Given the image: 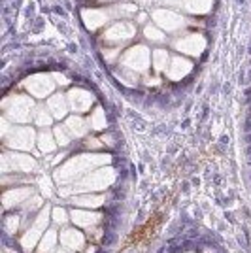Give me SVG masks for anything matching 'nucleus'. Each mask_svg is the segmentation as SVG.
I'll use <instances>...</instances> for the list:
<instances>
[{"mask_svg": "<svg viewBox=\"0 0 251 253\" xmlns=\"http://www.w3.org/2000/svg\"><path fill=\"white\" fill-rule=\"evenodd\" d=\"M85 253H94V248H93V246H91V250H87V252H85Z\"/></svg>", "mask_w": 251, "mask_h": 253, "instance_id": "nucleus-34", "label": "nucleus"}, {"mask_svg": "<svg viewBox=\"0 0 251 253\" xmlns=\"http://www.w3.org/2000/svg\"><path fill=\"white\" fill-rule=\"evenodd\" d=\"M176 49L181 53H187V55H200L206 47V40L200 36V34H189L176 40Z\"/></svg>", "mask_w": 251, "mask_h": 253, "instance_id": "nucleus-10", "label": "nucleus"}, {"mask_svg": "<svg viewBox=\"0 0 251 253\" xmlns=\"http://www.w3.org/2000/svg\"><path fill=\"white\" fill-rule=\"evenodd\" d=\"M59 240L63 244L66 250H80L85 242V236L82 234L80 231H76V229H66V231L61 232V236H59Z\"/></svg>", "mask_w": 251, "mask_h": 253, "instance_id": "nucleus-15", "label": "nucleus"}, {"mask_svg": "<svg viewBox=\"0 0 251 253\" xmlns=\"http://www.w3.org/2000/svg\"><path fill=\"white\" fill-rule=\"evenodd\" d=\"M89 125H91V128H94V130H102V128H106V114L102 112V108H96L93 114H91V117H89Z\"/></svg>", "mask_w": 251, "mask_h": 253, "instance_id": "nucleus-24", "label": "nucleus"}, {"mask_svg": "<svg viewBox=\"0 0 251 253\" xmlns=\"http://www.w3.org/2000/svg\"><path fill=\"white\" fill-rule=\"evenodd\" d=\"M31 197H32L31 187H15V189H10L4 193V206L11 208L15 204H25Z\"/></svg>", "mask_w": 251, "mask_h": 253, "instance_id": "nucleus-13", "label": "nucleus"}, {"mask_svg": "<svg viewBox=\"0 0 251 253\" xmlns=\"http://www.w3.org/2000/svg\"><path fill=\"white\" fill-rule=\"evenodd\" d=\"M87 146H89V148H100L98 140H94V138H89V140H87Z\"/></svg>", "mask_w": 251, "mask_h": 253, "instance_id": "nucleus-32", "label": "nucleus"}, {"mask_svg": "<svg viewBox=\"0 0 251 253\" xmlns=\"http://www.w3.org/2000/svg\"><path fill=\"white\" fill-rule=\"evenodd\" d=\"M110 163V155H78L66 161L61 169L55 172V181L57 183H70V181H78L82 179L94 167H100Z\"/></svg>", "mask_w": 251, "mask_h": 253, "instance_id": "nucleus-1", "label": "nucleus"}, {"mask_svg": "<svg viewBox=\"0 0 251 253\" xmlns=\"http://www.w3.org/2000/svg\"><path fill=\"white\" fill-rule=\"evenodd\" d=\"M191 68H193V64L189 63L187 59H183V57H174L170 66L167 68V76L170 80H181V78H185V76L191 72Z\"/></svg>", "mask_w": 251, "mask_h": 253, "instance_id": "nucleus-14", "label": "nucleus"}, {"mask_svg": "<svg viewBox=\"0 0 251 253\" xmlns=\"http://www.w3.org/2000/svg\"><path fill=\"white\" fill-rule=\"evenodd\" d=\"M211 0H176V4L183 6L189 11H206Z\"/></svg>", "mask_w": 251, "mask_h": 253, "instance_id": "nucleus-23", "label": "nucleus"}, {"mask_svg": "<svg viewBox=\"0 0 251 253\" xmlns=\"http://www.w3.org/2000/svg\"><path fill=\"white\" fill-rule=\"evenodd\" d=\"M17 225H19V217L17 215H11V217L6 219V229H8V232L17 231Z\"/></svg>", "mask_w": 251, "mask_h": 253, "instance_id": "nucleus-30", "label": "nucleus"}, {"mask_svg": "<svg viewBox=\"0 0 251 253\" xmlns=\"http://www.w3.org/2000/svg\"><path fill=\"white\" fill-rule=\"evenodd\" d=\"M115 179V170L114 169H98L84 176L82 179H78L74 183L72 189H61L63 195H68V193H91V191H102L106 189L108 185H112Z\"/></svg>", "mask_w": 251, "mask_h": 253, "instance_id": "nucleus-2", "label": "nucleus"}, {"mask_svg": "<svg viewBox=\"0 0 251 253\" xmlns=\"http://www.w3.org/2000/svg\"><path fill=\"white\" fill-rule=\"evenodd\" d=\"M72 202L76 204V206H82V208L91 210V208H98V206H102V204L106 202V197H102V195H91V193H84V195L74 197Z\"/></svg>", "mask_w": 251, "mask_h": 253, "instance_id": "nucleus-18", "label": "nucleus"}, {"mask_svg": "<svg viewBox=\"0 0 251 253\" xmlns=\"http://www.w3.org/2000/svg\"><path fill=\"white\" fill-rule=\"evenodd\" d=\"M70 217H72L74 225H78V227H93L96 223L100 221V213H94L91 210H74L70 213Z\"/></svg>", "mask_w": 251, "mask_h": 253, "instance_id": "nucleus-16", "label": "nucleus"}, {"mask_svg": "<svg viewBox=\"0 0 251 253\" xmlns=\"http://www.w3.org/2000/svg\"><path fill=\"white\" fill-rule=\"evenodd\" d=\"M68 98H64L63 95H53L49 100H47V110L51 112L53 117L57 119H63L68 114Z\"/></svg>", "mask_w": 251, "mask_h": 253, "instance_id": "nucleus-17", "label": "nucleus"}, {"mask_svg": "<svg viewBox=\"0 0 251 253\" xmlns=\"http://www.w3.org/2000/svg\"><path fill=\"white\" fill-rule=\"evenodd\" d=\"M66 98H68V104H70V108H72L76 114H84L93 104V95L89 91H85V89H80V87L72 89L66 95Z\"/></svg>", "mask_w": 251, "mask_h": 253, "instance_id": "nucleus-11", "label": "nucleus"}, {"mask_svg": "<svg viewBox=\"0 0 251 253\" xmlns=\"http://www.w3.org/2000/svg\"><path fill=\"white\" fill-rule=\"evenodd\" d=\"M53 134H55V140H57V144H59V146H68V144H70V140H72V134L68 132V128H66V126H55Z\"/></svg>", "mask_w": 251, "mask_h": 253, "instance_id": "nucleus-27", "label": "nucleus"}, {"mask_svg": "<svg viewBox=\"0 0 251 253\" xmlns=\"http://www.w3.org/2000/svg\"><path fill=\"white\" fill-rule=\"evenodd\" d=\"M34 123L38 126H49L53 123V116L49 114V110H45V108H38L36 112H34Z\"/></svg>", "mask_w": 251, "mask_h": 253, "instance_id": "nucleus-25", "label": "nucleus"}, {"mask_svg": "<svg viewBox=\"0 0 251 253\" xmlns=\"http://www.w3.org/2000/svg\"><path fill=\"white\" fill-rule=\"evenodd\" d=\"M84 21L87 25V29H98L100 25H104L108 21V11L106 10H84Z\"/></svg>", "mask_w": 251, "mask_h": 253, "instance_id": "nucleus-19", "label": "nucleus"}, {"mask_svg": "<svg viewBox=\"0 0 251 253\" xmlns=\"http://www.w3.org/2000/svg\"><path fill=\"white\" fill-rule=\"evenodd\" d=\"M57 146H59V144H57V140L53 138V134L49 130H42V132L38 134V148H40L42 153H51V151H55Z\"/></svg>", "mask_w": 251, "mask_h": 253, "instance_id": "nucleus-21", "label": "nucleus"}, {"mask_svg": "<svg viewBox=\"0 0 251 253\" xmlns=\"http://www.w3.org/2000/svg\"><path fill=\"white\" fill-rule=\"evenodd\" d=\"M6 146L13 149H21V151H29L34 146L36 134L31 126H13L10 132L4 136Z\"/></svg>", "mask_w": 251, "mask_h": 253, "instance_id": "nucleus-5", "label": "nucleus"}, {"mask_svg": "<svg viewBox=\"0 0 251 253\" xmlns=\"http://www.w3.org/2000/svg\"><path fill=\"white\" fill-rule=\"evenodd\" d=\"M134 32H136V29H134V25L128 21H119L115 23V25H112L108 31H106L104 38L108 40V42H125V40H128V38H132L134 36Z\"/></svg>", "mask_w": 251, "mask_h": 253, "instance_id": "nucleus-9", "label": "nucleus"}, {"mask_svg": "<svg viewBox=\"0 0 251 253\" xmlns=\"http://www.w3.org/2000/svg\"><path fill=\"white\" fill-rule=\"evenodd\" d=\"M149 51L144 45H136V47H130L128 51L121 57V64L125 66L126 70H134V72H144L147 70V64H149Z\"/></svg>", "mask_w": 251, "mask_h": 253, "instance_id": "nucleus-6", "label": "nucleus"}, {"mask_svg": "<svg viewBox=\"0 0 251 253\" xmlns=\"http://www.w3.org/2000/svg\"><path fill=\"white\" fill-rule=\"evenodd\" d=\"M36 169V161L29 155H19V153H4L2 157V170L4 174L10 172H31Z\"/></svg>", "mask_w": 251, "mask_h": 253, "instance_id": "nucleus-7", "label": "nucleus"}, {"mask_svg": "<svg viewBox=\"0 0 251 253\" xmlns=\"http://www.w3.org/2000/svg\"><path fill=\"white\" fill-rule=\"evenodd\" d=\"M6 117H10L11 121H17V123H27L34 117V102H32L29 96L15 95L13 98H10L6 104Z\"/></svg>", "mask_w": 251, "mask_h": 253, "instance_id": "nucleus-3", "label": "nucleus"}, {"mask_svg": "<svg viewBox=\"0 0 251 253\" xmlns=\"http://www.w3.org/2000/svg\"><path fill=\"white\" fill-rule=\"evenodd\" d=\"M53 253H72V250H66V248H61V250H57V252Z\"/></svg>", "mask_w": 251, "mask_h": 253, "instance_id": "nucleus-33", "label": "nucleus"}, {"mask_svg": "<svg viewBox=\"0 0 251 253\" xmlns=\"http://www.w3.org/2000/svg\"><path fill=\"white\" fill-rule=\"evenodd\" d=\"M153 59V66L155 70H167V63H168V51L167 49H157L151 55Z\"/></svg>", "mask_w": 251, "mask_h": 253, "instance_id": "nucleus-26", "label": "nucleus"}, {"mask_svg": "<svg viewBox=\"0 0 251 253\" xmlns=\"http://www.w3.org/2000/svg\"><path fill=\"white\" fill-rule=\"evenodd\" d=\"M25 87H27V91H29L32 96L43 98V96H47L53 91L55 82H51V76L36 74V76H32V78H29V80L25 82Z\"/></svg>", "mask_w": 251, "mask_h": 253, "instance_id": "nucleus-8", "label": "nucleus"}, {"mask_svg": "<svg viewBox=\"0 0 251 253\" xmlns=\"http://www.w3.org/2000/svg\"><path fill=\"white\" fill-rule=\"evenodd\" d=\"M144 34H146L147 40H151V42H163L165 40V32L161 31L159 27H155V25H147L146 29H144Z\"/></svg>", "mask_w": 251, "mask_h": 253, "instance_id": "nucleus-28", "label": "nucleus"}, {"mask_svg": "<svg viewBox=\"0 0 251 253\" xmlns=\"http://www.w3.org/2000/svg\"><path fill=\"white\" fill-rule=\"evenodd\" d=\"M53 78L57 80V84H59V85H66V84H68V80H66L63 74H53Z\"/></svg>", "mask_w": 251, "mask_h": 253, "instance_id": "nucleus-31", "label": "nucleus"}, {"mask_svg": "<svg viewBox=\"0 0 251 253\" xmlns=\"http://www.w3.org/2000/svg\"><path fill=\"white\" fill-rule=\"evenodd\" d=\"M153 19L161 29H167L168 32L178 31L183 27V17L170 10H155L153 11Z\"/></svg>", "mask_w": 251, "mask_h": 253, "instance_id": "nucleus-12", "label": "nucleus"}, {"mask_svg": "<svg viewBox=\"0 0 251 253\" xmlns=\"http://www.w3.org/2000/svg\"><path fill=\"white\" fill-rule=\"evenodd\" d=\"M47 221H49V208L45 206V208H42L40 213L34 217V223L29 227L27 234L23 236L21 244L27 252H31L32 248L36 246V242H38V240H42L43 232H45V229H47Z\"/></svg>", "mask_w": 251, "mask_h": 253, "instance_id": "nucleus-4", "label": "nucleus"}, {"mask_svg": "<svg viewBox=\"0 0 251 253\" xmlns=\"http://www.w3.org/2000/svg\"><path fill=\"white\" fill-rule=\"evenodd\" d=\"M57 240H59V234H57V231H47L42 236V240H40L38 253H53Z\"/></svg>", "mask_w": 251, "mask_h": 253, "instance_id": "nucleus-22", "label": "nucleus"}, {"mask_svg": "<svg viewBox=\"0 0 251 253\" xmlns=\"http://www.w3.org/2000/svg\"><path fill=\"white\" fill-rule=\"evenodd\" d=\"M66 128H68V132L72 134V138H80V136H85L87 134V130H89V126H87V123H85L84 119L80 116H72L66 119Z\"/></svg>", "mask_w": 251, "mask_h": 253, "instance_id": "nucleus-20", "label": "nucleus"}, {"mask_svg": "<svg viewBox=\"0 0 251 253\" xmlns=\"http://www.w3.org/2000/svg\"><path fill=\"white\" fill-rule=\"evenodd\" d=\"M53 219H55V223H61V225H64V223L68 221L66 211H64L63 208H53Z\"/></svg>", "mask_w": 251, "mask_h": 253, "instance_id": "nucleus-29", "label": "nucleus"}]
</instances>
